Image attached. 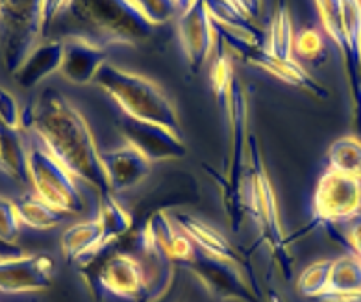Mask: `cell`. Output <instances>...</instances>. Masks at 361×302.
<instances>
[{
  "mask_svg": "<svg viewBox=\"0 0 361 302\" xmlns=\"http://www.w3.org/2000/svg\"><path fill=\"white\" fill-rule=\"evenodd\" d=\"M97 219L102 224V230H104L108 245L117 241L119 238H123L124 234H128L130 228H132V215L124 210V206L115 198L114 193L99 197V213H97Z\"/></svg>",
  "mask_w": 361,
  "mask_h": 302,
  "instance_id": "cell-26",
  "label": "cell"
},
{
  "mask_svg": "<svg viewBox=\"0 0 361 302\" xmlns=\"http://www.w3.org/2000/svg\"><path fill=\"white\" fill-rule=\"evenodd\" d=\"M317 16L321 19L324 34L337 47V50L345 52V26H343V0H313Z\"/></svg>",
  "mask_w": 361,
  "mask_h": 302,
  "instance_id": "cell-27",
  "label": "cell"
},
{
  "mask_svg": "<svg viewBox=\"0 0 361 302\" xmlns=\"http://www.w3.org/2000/svg\"><path fill=\"white\" fill-rule=\"evenodd\" d=\"M97 280L106 293L123 301L147 302L149 297V274L130 254L119 253L108 258Z\"/></svg>",
  "mask_w": 361,
  "mask_h": 302,
  "instance_id": "cell-13",
  "label": "cell"
},
{
  "mask_svg": "<svg viewBox=\"0 0 361 302\" xmlns=\"http://www.w3.org/2000/svg\"><path fill=\"white\" fill-rule=\"evenodd\" d=\"M56 263L49 254H17L0 258V293H41L52 286Z\"/></svg>",
  "mask_w": 361,
  "mask_h": 302,
  "instance_id": "cell-10",
  "label": "cell"
},
{
  "mask_svg": "<svg viewBox=\"0 0 361 302\" xmlns=\"http://www.w3.org/2000/svg\"><path fill=\"white\" fill-rule=\"evenodd\" d=\"M326 159V169L361 179V141L356 135H343L336 139L328 149Z\"/></svg>",
  "mask_w": 361,
  "mask_h": 302,
  "instance_id": "cell-25",
  "label": "cell"
},
{
  "mask_svg": "<svg viewBox=\"0 0 361 302\" xmlns=\"http://www.w3.org/2000/svg\"><path fill=\"white\" fill-rule=\"evenodd\" d=\"M43 40V0H0V60L10 75Z\"/></svg>",
  "mask_w": 361,
  "mask_h": 302,
  "instance_id": "cell-6",
  "label": "cell"
},
{
  "mask_svg": "<svg viewBox=\"0 0 361 302\" xmlns=\"http://www.w3.org/2000/svg\"><path fill=\"white\" fill-rule=\"evenodd\" d=\"M250 19H257L263 11V0H233Z\"/></svg>",
  "mask_w": 361,
  "mask_h": 302,
  "instance_id": "cell-36",
  "label": "cell"
},
{
  "mask_svg": "<svg viewBox=\"0 0 361 302\" xmlns=\"http://www.w3.org/2000/svg\"><path fill=\"white\" fill-rule=\"evenodd\" d=\"M137 8V11L150 25L161 26L174 17H178V6L174 0H130Z\"/></svg>",
  "mask_w": 361,
  "mask_h": 302,
  "instance_id": "cell-32",
  "label": "cell"
},
{
  "mask_svg": "<svg viewBox=\"0 0 361 302\" xmlns=\"http://www.w3.org/2000/svg\"><path fill=\"white\" fill-rule=\"evenodd\" d=\"M106 61H108V52L104 47L97 45L82 35L63 37V61H61L60 75L71 84H93Z\"/></svg>",
  "mask_w": 361,
  "mask_h": 302,
  "instance_id": "cell-15",
  "label": "cell"
},
{
  "mask_svg": "<svg viewBox=\"0 0 361 302\" xmlns=\"http://www.w3.org/2000/svg\"><path fill=\"white\" fill-rule=\"evenodd\" d=\"M23 128L39 139L80 182L99 197L111 193L90 123L58 90H45L23 111Z\"/></svg>",
  "mask_w": 361,
  "mask_h": 302,
  "instance_id": "cell-1",
  "label": "cell"
},
{
  "mask_svg": "<svg viewBox=\"0 0 361 302\" xmlns=\"http://www.w3.org/2000/svg\"><path fill=\"white\" fill-rule=\"evenodd\" d=\"M20 226H23V221H20L16 200L0 197V243L13 245L19 238Z\"/></svg>",
  "mask_w": 361,
  "mask_h": 302,
  "instance_id": "cell-33",
  "label": "cell"
},
{
  "mask_svg": "<svg viewBox=\"0 0 361 302\" xmlns=\"http://www.w3.org/2000/svg\"><path fill=\"white\" fill-rule=\"evenodd\" d=\"M295 56L302 60L321 64L326 58V43L317 28H302L295 35Z\"/></svg>",
  "mask_w": 361,
  "mask_h": 302,
  "instance_id": "cell-30",
  "label": "cell"
},
{
  "mask_svg": "<svg viewBox=\"0 0 361 302\" xmlns=\"http://www.w3.org/2000/svg\"><path fill=\"white\" fill-rule=\"evenodd\" d=\"M361 210V179L326 169L313 195V219L310 228L343 223Z\"/></svg>",
  "mask_w": 361,
  "mask_h": 302,
  "instance_id": "cell-9",
  "label": "cell"
},
{
  "mask_svg": "<svg viewBox=\"0 0 361 302\" xmlns=\"http://www.w3.org/2000/svg\"><path fill=\"white\" fill-rule=\"evenodd\" d=\"M28 141L23 130L6 128L0 124V171L16 180H28Z\"/></svg>",
  "mask_w": 361,
  "mask_h": 302,
  "instance_id": "cell-21",
  "label": "cell"
},
{
  "mask_svg": "<svg viewBox=\"0 0 361 302\" xmlns=\"http://www.w3.org/2000/svg\"><path fill=\"white\" fill-rule=\"evenodd\" d=\"M117 126L124 141L132 145L137 152L143 154L150 164L180 159L188 154V147L183 143L182 135L165 126L134 119L128 115H123L117 121Z\"/></svg>",
  "mask_w": 361,
  "mask_h": 302,
  "instance_id": "cell-11",
  "label": "cell"
},
{
  "mask_svg": "<svg viewBox=\"0 0 361 302\" xmlns=\"http://www.w3.org/2000/svg\"><path fill=\"white\" fill-rule=\"evenodd\" d=\"M295 35L291 13L286 6H280L265 30L263 49L280 60H295Z\"/></svg>",
  "mask_w": 361,
  "mask_h": 302,
  "instance_id": "cell-22",
  "label": "cell"
},
{
  "mask_svg": "<svg viewBox=\"0 0 361 302\" xmlns=\"http://www.w3.org/2000/svg\"><path fill=\"white\" fill-rule=\"evenodd\" d=\"M176 30L182 52L189 64V69L198 73L212 54L215 43V28L213 20L204 8L202 0H195L193 6L178 13L176 17Z\"/></svg>",
  "mask_w": 361,
  "mask_h": 302,
  "instance_id": "cell-12",
  "label": "cell"
},
{
  "mask_svg": "<svg viewBox=\"0 0 361 302\" xmlns=\"http://www.w3.org/2000/svg\"><path fill=\"white\" fill-rule=\"evenodd\" d=\"M356 293H361V258L346 253L331 260L326 295H356Z\"/></svg>",
  "mask_w": 361,
  "mask_h": 302,
  "instance_id": "cell-23",
  "label": "cell"
},
{
  "mask_svg": "<svg viewBox=\"0 0 361 302\" xmlns=\"http://www.w3.org/2000/svg\"><path fill=\"white\" fill-rule=\"evenodd\" d=\"M213 298L224 302H263L259 287L254 286L241 265L208 256L195 247L193 256L182 263Z\"/></svg>",
  "mask_w": 361,
  "mask_h": 302,
  "instance_id": "cell-8",
  "label": "cell"
},
{
  "mask_svg": "<svg viewBox=\"0 0 361 302\" xmlns=\"http://www.w3.org/2000/svg\"><path fill=\"white\" fill-rule=\"evenodd\" d=\"M69 6L71 0H43V28H45V35L50 26L67 13Z\"/></svg>",
  "mask_w": 361,
  "mask_h": 302,
  "instance_id": "cell-35",
  "label": "cell"
},
{
  "mask_svg": "<svg viewBox=\"0 0 361 302\" xmlns=\"http://www.w3.org/2000/svg\"><path fill=\"white\" fill-rule=\"evenodd\" d=\"M28 141V182L34 193L63 215H80L87 208L78 179L56 158L54 154L30 134Z\"/></svg>",
  "mask_w": 361,
  "mask_h": 302,
  "instance_id": "cell-5",
  "label": "cell"
},
{
  "mask_svg": "<svg viewBox=\"0 0 361 302\" xmlns=\"http://www.w3.org/2000/svg\"><path fill=\"white\" fill-rule=\"evenodd\" d=\"M215 28V35L223 41V45L232 56H235L239 61L256 67V69L263 71L271 75L272 78L280 80L283 84L297 87V90L304 91V93L312 95L317 100H326L328 90L322 84H319L310 73H307L297 60H280L274 58L265 49L259 45H254L248 40L241 37V35L233 34V32L226 30L223 26H219L213 23Z\"/></svg>",
  "mask_w": 361,
  "mask_h": 302,
  "instance_id": "cell-7",
  "label": "cell"
},
{
  "mask_svg": "<svg viewBox=\"0 0 361 302\" xmlns=\"http://www.w3.org/2000/svg\"><path fill=\"white\" fill-rule=\"evenodd\" d=\"M61 61H63V40H43L26 56L25 61L11 76L23 90H32L54 73H60Z\"/></svg>",
  "mask_w": 361,
  "mask_h": 302,
  "instance_id": "cell-18",
  "label": "cell"
},
{
  "mask_svg": "<svg viewBox=\"0 0 361 302\" xmlns=\"http://www.w3.org/2000/svg\"><path fill=\"white\" fill-rule=\"evenodd\" d=\"M176 2V6H178V11L182 13V11H185L189 8V6H193L195 0H174Z\"/></svg>",
  "mask_w": 361,
  "mask_h": 302,
  "instance_id": "cell-37",
  "label": "cell"
},
{
  "mask_svg": "<svg viewBox=\"0 0 361 302\" xmlns=\"http://www.w3.org/2000/svg\"><path fill=\"white\" fill-rule=\"evenodd\" d=\"M360 4H361V0H360Z\"/></svg>",
  "mask_w": 361,
  "mask_h": 302,
  "instance_id": "cell-38",
  "label": "cell"
},
{
  "mask_svg": "<svg viewBox=\"0 0 361 302\" xmlns=\"http://www.w3.org/2000/svg\"><path fill=\"white\" fill-rule=\"evenodd\" d=\"M173 221L174 224L191 239V243H193L198 250H202V253L208 254V256L219 258V260H224V262L235 263V265L245 267V262H243L241 254H239L232 243L228 241L219 230H215L212 224L204 223L202 219L195 217V215L185 212L174 213Z\"/></svg>",
  "mask_w": 361,
  "mask_h": 302,
  "instance_id": "cell-17",
  "label": "cell"
},
{
  "mask_svg": "<svg viewBox=\"0 0 361 302\" xmlns=\"http://www.w3.org/2000/svg\"><path fill=\"white\" fill-rule=\"evenodd\" d=\"M100 156H102L109 189L114 195L134 189L150 173L149 159L128 143L121 145L117 149L100 150Z\"/></svg>",
  "mask_w": 361,
  "mask_h": 302,
  "instance_id": "cell-16",
  "label": "cell"
},
{
  "mask_svg": "<svg viewBox=\"0 0 361 302\" xmlns=\"http://www.w3.org/2000/svg\"><path fill=\"white\" fill-rule=\"evenodd\" d=\"M331 260H319V262L307 265L297 278V289L302 297L315 301V298L326 295L328 280H330Z\"/></svg>",
  "mask_w": 361,
  "mask_h": 302,
  "instance_id": "cell-28",
  "label": "cell"
},
{
  "mask_svg": "<svg viewBox=\"0 0 361 302\" xmlns=\"http://www.w3.org/2000/svg\"><path fill=\"white\" fill-rule=\"evenodd\" d=\"M16 204L23 224L28 228H34V230H52V228L60 226L65 217L63 213L52 208L43 198L37 197L34 191L17 198Z\"/></svg>",
  "mask_w": 361,
  "mask_h": 302,
  "instance_id": "cell-24",
  "label": "cell"
},
{
  "mask_svg": "<svg viewBox=\"0 0 361 302\" xmlns=\"http://www.w3.org/2000/svg\"><path fill=\"white\" fill-rule=\"evenodd\" d=\"M94 84L119 106L123 115L159 124L180 134L178 114L173 102L152 80L106 61Z\"/></svg>",
  "mask_w": 361,
  "mask_h": 302,
  "instance_id": "cell-4",
  "label": "cell"
},
{
  "mask_svg": "<svg viewBox=\"0 0 361 302\" xmlns=\"http://www.w3.org/2000/svg\"><path fill=\"white\" fill-rule=\"evenodd\" d=\"M235 78L238 76H235V71H233L230 54H219L212 64V69H209V82H212V90L219 102H221V106L226 102Z\"/></svg>",
  "mask_w": 361,
  "mask_h": 302,
  "instance_id": "cell-29",
  "label": "cell"
},
{
  "mask_svg": "<svg viewBox=\"0 0 361 302\" xmlns=\"http://www.w3.org/2000/svg\"><path fill=\"white\" fill-rule=\"evenodd\" d=\"M328 232L354 256L361 258V210L343 223L326 226Z\"/></svg>",
  "mask_w": 361,
  "mask_h": 302,
  "instance_id": "cell-31",
  "label": "cell"
},
{
  "mask_svg": "<svg viewBox=\"0 0 361 302\" xmlns=\"http://www.w3.org/2000/svg\"><path fill=\"white\" fill-rule=\"evenodd\" d=\"M0 124L11 130H23V109L13 95L0 87Z\"/></svg>",
  "mask_w": 361,
  "mask_h": 302,
  "instance_id": "cell-34",
  "label": "cell"
},
{
  "mask_svg": "<svg viewBox=\"0 0 361 302\" xmlns=\"http://www.w3.org/2000/svg\"><path fill=\"white\" fill-rule=\"evenodd\" d=\"M204 8L215 25L223 26L233 34L241 35L254 45L263 47L265 30L252 23V19L239 8L233 0H202Z\"/></svg>",
  "mask_w": 361,
  "mask_h": 302,
  "instance_id": "cell-20",
  "label": "cell"
},
{
  "mask_svg": "<svg viewBox=\"0 0 361 302\" xmlns=\"http://www.w3.org/2000/svg\"><path fill=\"white\" fill-rule=\"evenodd\" d=\"M239 206L243 215L256 224L259 241L271 250V256L286 280L293 278V256L289 250V239L280 221L278 203L267 169L263 164V154L256 135L250 132L247 141V162L239 183Z\"/></svg>",
  "mask_w": 361,
  "mask_h": 302,
  "instance_id": "cell-2",
  "label": "cell"
},
{
  "mask_svg": "<svg viewBox=\"0 0 361 302\" xmlns=\"http://www.w3.org/2000/svg\"><path fill=\"white\" fill-rule=\"evenodd\" d=\"M141 247L150 258H159L173 263H185L193 256L195 245L174 224L167 212H156L141 232Z\"/></svg>",
  "mask_w": 361,
  "mask_h": 302,
  "instance_id": "cell-14",
  "label": "cell"
},
{
  "mask_svg": "<svg viewBox=\"0 0 361 302\" xmlns=\"http://www.w3.org/2000/svg\"><path fill=\"white\" fill-rule=\"evenodd\" d=\"M73 32L100 47H134L152 35L154 26L130 0H71L67 13Z\"/></svg>",
  "mask_w": 361,
  "mask_h": 302,
  "instance_id": "cell-3",
  "label": "cell"
},
{
  "mask_svg": "<svg viewBox=\"0 0 361 302\" xmlns=\"http://www.w3.org/2000/svg\"><path fill=\"white\" fill-rule=\"evenodd\" d=\"M106 247L108 241L97 217L71 224L61 234V253L71 263L87 265Z\"/></svg>",
  "mask_w": 361,
  "mask_h": 302,
  "instance_id": "cell-19",
  "label": "cell"
}]
</instances>
